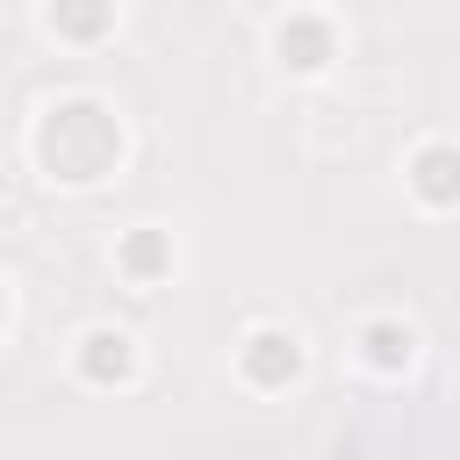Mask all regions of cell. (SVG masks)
Returning a JSON list of instances; mask_svg holds the SVG:
<instances>
[{
    "instance_id": "1",
    "label": "cell",
    "mask_w": 460,
    "mask_h": 460,
    "mask_svg": "<svg viewBox=\"0 0 460 460\" xmlns=\"http://www.w3.org/2000/svg\"><path fill=\"white\" fill-rule=\"evenodd\" d=\"M252 345H259V352H252V367H259V374H280V367L295 374V338H280V331H259Z\"/></svg>"
},
{
    "instance_id": "2",
    "label": "cell",
    "mask_w": 460,
    "mask_h": 460,
    "mask_svg": "<svg viewBox=\"0 0 460 460\" xmlns=\"http://www.w3.org/2000/svg\"><path fill=\"white\" fill-rule=\"evenodd\" d=\"M417 172H424V194H453V187H460V158H453V151H431Z\"/></svg>"
}]
</instances>
